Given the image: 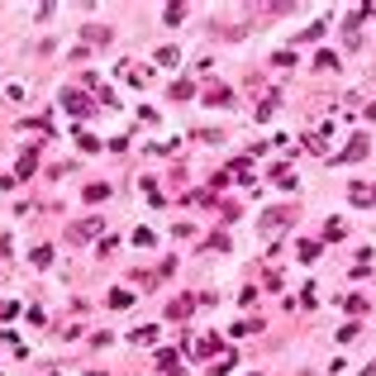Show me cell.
<instances>
[{
    "label": "cell",
    "mask_w": 376,
    "mask_h": 376,
    "mask_svg": "<svg viewBox=\"0 0 376 376\" xmlns=\"http://www.w3.org/2000/svg\"><path fill=\"white\" fill-rule=\"evenodd\" d=\"M286 224H291V210H267V219H262V229H267V234H281Z\"/></svg>",
    "instance_id": "cell-1"
},
{
    "label": "cell",
    "mask_w": 376,
    "mask_h": 376,
    "mask_svg": "<svg viewBox=\"0 0 376 376\" xmlns=\"http://www.w3.org/2000/svg\"><path fill=\"white\" fill-rule=\"evenodd\" d=\"M348 195H352V205H372V200H376V186H367V181H357V186H352Z\"/></svg>",
    "instance_id": "cell-2"
},
{
    "label": "cell",
    "mask_w": 376,
    "mask_h": 376,
    "mask_svg": "<svg viewBox=\"0 0 376 376\" xmlns=\"http://www.w3.org/2000/svg\"><path fill=\"white\" fill-rule=\"evenodd\" d=\"M357 158H367V138H352L348 148H343V158H338V162H357Z\"/></svg>",
    "instance_id": "cell-3"
},
{
    "label": "cell",
    "mask_w": 376,
    "mask_h": 376,
    "mask_svg": "<svg viewBox=\"0 0 376 376\" xmlns=\"http://www.w3.org/2000/svg\"><path fill=\"white\" fill-rule=\"evenodd\" d=\"M362 376H376V362H372V367H367V372H362Z\"/></svg>",
    "instance_id": "cell-4"
}]
</instances>
